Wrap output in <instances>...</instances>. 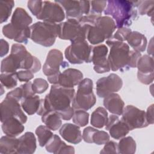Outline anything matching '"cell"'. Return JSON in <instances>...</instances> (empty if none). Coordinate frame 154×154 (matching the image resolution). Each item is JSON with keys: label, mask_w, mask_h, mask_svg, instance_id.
<instances>
[{"label": "cell", "mask_w": 154, "mask_h": 154, "mask_svg": "<svg viewBox=\"0 0 154 154\" xmlns=\"http://www.w3.org/2000/svg\"><path fill=\"white\" fill-rule=\"evenodd\" d=\"M75 94L73 88H68L58 84H52L49 93L45 99H40V106L36 113L42 116L48 111H54L60 115L61 119L69 120L75 111L70 105Z\"/></svg>", "instance_id": "1"}, {"label": "cell", "mask_w": 154, "mask_h": 154, "mask_svg": "<svg viewBox=\"0 0 154 154\" xmlns=\"http://www.w3.org/2000/svg\"><path fill=\"white\" fill-rule=\"evenodd\" d=\"M19 69L29 70L36 73L41 69V63L32 55L20 43L12 45L10 54L3 59L1 64V73H14Z\"/></svg>", "instance_id": "2"}, {"label": "cell", "mask_w": 154, "mask_h": 154, "mask_svg": "<svg viewBox=\"0 0 154 154\" xmlns=\"http://www.w3.org/2000/svg\"><path fill=\"white\" fill-rule=\"evenodd\" d=\"M140 1L110 0L107 1L106 8L104 10L106 16H111L116 21V27L129 26L132 22L138 18L137 7Z\"/></svg>", "instance_id": "3"}, {"label": "cell", "mask_w": 154, "mask_h": 154, "mask_svg": "<svg viewBox=\"0 0 154 154\" xmlns=\"http://www.w3.org/2000/svg\"><path fill=\"white\" fill-rule=\"evenodd\" d=\"M82 26L87 27L86 38L91 45H98L110 38L117 28L113 19L108 16H99L92 25Z\"/></svg>", "instance_id": "4"}, {"label": "cell", "mask_w": 154, "mask_h": 154, "mask_svg": "<svg viewBox=\"0 0 154 154\" xmlns=\"http://www.w3.org/2000/svg\"><path fill=\"white\" fill-rule=\"evenodd\" d=\"M106 45L110 48L108 61L110 69L112 71L128 70L130 60L131 50L127 43L113 40L111 38L106 41Z\"/></svg>", "instance_id": "5"}, {"label": "cell", "mask_w": 154, "mask_h": 154, "mask_svg": "<svg viewBox=\"0 0 154 154\" xmlns=\"http://www.w3.org/2000/svg\"><path fill=\"white\" fill-rule=\"evenodd\" d=\"M31 39L45 47L52 46L58 35V24L37 22L30 26Z\"/></svg>", "instance_id": "6"}, {"label": "cell", "mask_w": 154, "mask_h": 154, "mask_svg": "<svg viewBox=\"0 0 154 154\" xmlns=\"http://www.w3.org/2000/svg\"><path fill=\"white\" fill-rule=\"evenodd\" d=\"M92 46L86 39L78 38L66 48L64 55L67 61L73 64H80L91 62Z\"/></svg>", "instance_id": "7"}, {"label": "cell", "mask_w": 154, "mask_h": 154, "mask_svg": "<svg viewBox=\"0 0 154 154\" xmlns=\"http://www.w3.org/2000/svg\"><path fill=\"white\" fill-rule=\"evenodd\" d=\"M93 82L90 78H84L80 82L72 102L74 109L87 111L95 105L96 98L93 92Z\"/></svg>", "instance_id": "8"}, {"label": "cell", "mask_w": 154, "mask_h": 154, "mask_svg": "<svg viewBox=\"0 0 154 154\" xmlns=\"http://www.w3.org/2000/svg\"><path fill=\"white\" fill-rule=\"evenodd\" d=\"M58 37L73 42L78 38L86 39L87 28L82 26L78 19H67V21L58 24Z\"/></svg>", "instance_id": "9"}, {"label": "cell", "mask_w": 154, "mask_h": 154, "mask_svg": "<svg viewBox=\"0 0 154 154\" xmlns=\"http://www.w3.org/2000/svg\"><path fill=\"white\" fill-rule=\"evenodd\" d=\"M65 13L63 7L56 2L43 1L41 10L37 19L43 20V22L57 23L64 20Z\"/></svg>", "instance_id": "10"}, {"label": "cell", "mask_w": 154, "mask_h": 154, "mask_svg": "<svg viewBox=\"0 0 154 154\" xmlns=\"http://www.w3.org/2000/svg\"><path fill=\"white\" fill-rule=\"evenodd\" d=\"M122 115V120L126 123L130 131L146 128L149 125L146 112L133 105H127L124 107Z\"/></svg>", "instance_id": "11"}, {"label": "cell", "mask_w": 154, "mask_h": 154, "mask_svg": "<svg viewBox=\"0 0 154 154\" xmlns=\"http://www.w3.org/2000/svg\"><path fill=\"white\" fill-rule=\"evenodd\" d=\"M123 81L115 73L99 79L96 84L97 95L99 97H105L108 95L119 91L122 87Z\"/></svg>", "instance_id": "12"}, {"label": "cell", "mask_w": 154, "mask_h": 154, "mask_svg": "<svg viewBox=\"0 0 154 154\" xmlns=\"http://www.w3.org/2000/svg\"><path fill=\"white\" fill-rule=\"evenodd\" d=\"M21 107L19 101L13 98L6 96L0 105L1 123L11 117L18 119L23 124L26 123L27 117L23 112Z\"/></svg>", "instance_id": "13"}, {"label": "cell", "mask_w": 154, "mask_h": 154, "mask_svg": "<svg viewBox=\"0 0 154 154\" xmlns=\"http://www.w3.org/2000/svg\"><path fill=\"white\" fill-rule=\"evenodd\" d=\"M65 10L67 19H79L84 14L87 15L90 10V1H55Z\"/></svg>", "instance_id": "14"}, {"label": "cell", "mask_w": 154, "mask_h": 154, "mask_svg": "<svg viewBox=\"0 0 154 154\" xmlns=\"http://www.w3.org/2000/svg\"><path fill=\"white\" fill-rule=\"evenodd\" d=\"M60 66L64 68L69 66L68 63L63 61V55L58 49H53L49 51L45 64L43 67V73L48 76L55 75L61 73Z\"/></svg>", "instance_id": "15"}, {"label": "cell", "mask_w": 154, "mask_h": 154, "mask_svg": "<svg viewBox=\"0 0 154 154\" xmlns=\"http://www.w3.org/2000/svg\"><path fill=\"white\" fill-rule=\"evenodd\" d=\"M137 67V78L142 83L149 85L153 81V58L149 55H144L139 58Z\"/></svg>", "instance_id": "16"}, {"label": "cell", "mask_w": 154, "mask_h": 154, "mask_svg": "<svg viewBox=\"0 0 154 154\" xmlns=\"http://www.w3.org/2000/svg\"><path fill=\"white\" fill-rule=\"evenodd\" d=\"M108 49L105 45L94 46L92 49L91 62L94 70L97 73H103L110 71V67L106 55Z\"/></svg>", "instance_id": "17"}, {"label": "cell", "mask_w": 154, "mask_h": 154, "mask_svg": "<svg viewBox=\"0 0 154 154\" xmlns=\"http://www.w3.org/2000/svg\"><path fill=\"white\" fill-rule=\"evenodd\" d=\"M105 129L108 130L111 137L116 140L125 137L130 131L126 123L115 114H112L108 117Z\"/></svg>", "instance_id": "18"}, {"label": "cell", "mask_w": 154, "mask_h": 154, "mask_svg": "<svg viewBox=\"0 0 154 154\" xmlns=\"http://www.w3.org/2000/svg\"><path fill=\"white\" fill-rule=\"evenodd\" d=\"M83 79L82 72L76 69L69 68L60 73L58 79L57 84L68 88H72L78 85Z\"/></svg>", "instance_id": "19"}, {"label": "cell", "mask_w": 154, "mask_h": 154, "mask_svg": "<svg viewBox=\"0 0 154 154\" xmlns=\"http://www.w3.org/2000/svg\"><path fill=\"white\" fill-rule=\"evenodd\" d=\"M59 133L64 140L71 144H78L82 139L79 126L72 123L64 124L61 127Z\"/></svg>", "instance_id": "20"}, {"label": "cell", "mask_w": 154, "mask_h": 154, "mask_svg": "<svg viewBox=\"0 0 154 154\" xmlns=\"http://www.w3.org/2000/svg\"><path fill=\"white\" fill-rule=\"evenodd\" d=\"M17 153L31 154L36 149V138L31 132H26L19 138Z\"/></svg>", "instance_id": "21"}, {"label": "cell", "mask_w": 154, "mask_h": 154, "mask_svg": "<svg viewBox=\"0 0 154 154\" xmlns=\"http://www.w3.org/2000/svg\"><path fill=\"white\" fill-rule=\"evenodd\" d=\"M46 150L53 153H74L75 149L73 146H67L60 137L54 134L52 137L45 146Z\"/></svg>", "instance_id": "22"}, {"label": "cell", "mask_w": 154, "mask_h": 154, "mask_svg": "<svg viewBox=\"0 0 154 154\" xmlns=\"http://www.w3.org/2000/svg\"><path fill=\"white\" fill-rule=\"evenodd\" d=\"M103 105L112 114L120 116L123 112L125 103L119 94L113 93L104 97Z\"/></svg>", "instance_id": "23"}, {"label": "cell", "mask_w": 154, "mask_h": 154, "mask_svg": "<svg viewBox=\"0 0 154 154\" xmlns=\"http://www.w3.org/2000/svg\"><path fill=\"white\" fill-rule=\"evenodd\" d=\"M1 127L5 135L11 137L17 136L25 129L23 123L18 119L14 117H9L2 122Z\"/></svg>", "instance_id": "24"}, {"label": "cell", "mask_w": 154, "mask_h": 154, "mask_svg": "<svg viewBox=\"0 0 154 154\" xmlns=\"http://www.w3.org/2000/svg\"><path fill=\"white\" fill-rule=\"evenodd\" d=\"M126 41L130 46L133 48L134 51L136 52H141L146 50L147 42V38L144 34L138 31H131Z\"/></svg>", "instance_id": "25"}, {"label": "cell", "mask_w": 154, "mask_h": 154, "mask_svg": "<svg viewBox=\"0 0 154 154\" xmlns=\"http://www.w3.org/2000/svg\"><path fill=\"white\" fill-rule=\"evenodd\" d=\"M19 140L16 137L5 135L0 140V153H17Z\"/></svg>", "instance_id": "26"}, {"label": "cell", "mask_w": 154, "mask_h": 154, "mask_svg": "<svg viewBox=\"0 0 154 154\" xmlns=\"http://www.w3.org/2000/svg\"><path fill=\"white\" fill-rule=\"evenodd\" d=\"M42 121L52 131L58 130L61 126L62 121L60 115L55 111H48L42 116Z\"/></svg>", "instance_id": "27"}, {"label": "cell", "mask_w": 154, "mask_h": 154, "mask_svg": "<svg viewBox=\"0 0 154 154\" xmlns=\"http://www.w3.org/2000/svg\"><path fill=\"white\" fill-rule=\"evenodd\" d=\"M108 119L106 110L101 106L97 108L91 114V125L96 128H102L107 123Z\"/></svg>", "instance_id": "28"}, {"label": "cell", "mask_w": 154, "mask_h": 154, "mask_svg": "<svg viewBox=\"0 0 154 154\" xmlns=\"http://www.w3.org/2000/svg\"><path fill=\"white\" fill-rule=\"evenodd\" d=\"M40 104L38 96L34 95L23 99L21 100V106L28 115H32L37 112Z\"/></svg>", "instance_id": "29"}, {"label": "cell", "mask_w": 154, "mask_h": 154, "mask_svg": "<svg viewBox=\"0 0 154 154\" xmlns=\"http://www.w3.org/2000/svg\"><path fill=\"white\" fill-rule=\"evenodd\" d=\"M136 151V143L132 137L122 138L117 144V153L121 154H133Z\"/></svg>", "instance_id": "30"}, {"label": "cell", "mask_w": 154, "mask_h": 154, "mask_svg": "<svg viewBox=\"0 0 154 154\" xmlns=\"http://www.w3.org/2000/svg\"><path fill=\"white\" fill-rule=\"evenodd\" d=\"M35 132L38 137L39 145L41 147L46 146L48 142L54 135L51 129L46 125H40L38 126L36 128Z\"/></svg>", "instance_id": "31"}, {"label": "cell", "mask_w": 154, "mask_h": 154, "mask_svg": "<svg viewBox=\"0 0 154 154\" xmlns=\"http://www.w3.org/2000/svg\"><path fill=\"white\" fill-rule=\"evenodd\" d=\"M14 5V2L13 1L0 2V20L1 23L5 22L8 20Z\"/></svg>", "instance_id": "32"}, {"label": "cell", "mask_w": 154, "mask_h": 154, "mask_svg": "<svg viewBox=\"0 0 154 154\" xmlns=\"http://www.w3.org/2000/svg\"><path fill=\"white\" fill-rule=\"evenodd\" d=\"M16 72L1 73L0 75L1 85L7 89H11L15 87L17 84Z\"/></svg>", "instance_id": "33"}, {"label": "cell", "mask_w": 154, "mask_h": 154, "mask_svg": "<svg viewBox=\"0 0 154 154\" xmlns=\"http://www.w3.org/2000/svg\"><path fill=\"white\" fill-rule=\"evenodd\" d=\"M89 114L82 109H75L72 117L73 122L79 127H84L88 123Z\"/></svg>", "instance_id": "34"}, {"label": "cell", "mask_w": 154, "mask_h": 154, "mask_svg": "<svg viewBox=\"0 0 154 154\" xmlns=\"http://www.w3.org/2000/svg\"><path fill=\"white\" fill-rule=\"evenodd\" d=\"M154 1H140L137 9L140 15L147 14L149 16H153Z\"/></svg>", "instance_id": "35"}, {"label": "cell", "mask_w": 154, "mask_h": 154, "mask_svg": "<svg viewBox=\"0 0 154 154\" xmlns=\"http://www.w3.org/2000/svg\"><path fill=\"white\" fill-rule=\"evenodd\" d=\"M109 140V135L107 132L103 131L96 130L92 136V143L97 145L105 144Z\"/></svg>", "instance_id": "36"}, {"label": "cell", "mask_w": 154, "mask_h": 154, "mask_svg": "<svg viewBox=\"0 0 154 154\" xmlns=\"http://www.w3.org/2000/svg\"><path fill=\"white\" fill-rule=\"evenodd\" d=\"M49 87L48 82L44 79L36 78L32 83V88L35 93L42 94L44 93Z\"/></svg>", "instance_id": "37"}, {"label": "cell", "mask_w": 154, "mask_h": 154, "mask_svg": "<svg viewBox=\"0 0 154 154\" xmlns=\"http://www.w3.org/2000/svg\"><path fill=\"white\" fill-rule=\"evenodd\" d=\"M107 5L106 1H90V5L91 6V14L100 15Z\"/></svg>", "instance_id": "38"}, {"label": "cell", "mask_w": 154, "mask_h": 154, "mask_svg": "<svg viewBox=\"0 0 154 154\" xmlns=\"http://www.w3.org/2000/svg\"><path fill=\"white\" fill-rule=\"evenodd\" d=\"M131 31H132L131 29L126 27L119 28L118 30L114 34V35L110 38L113 40L123 42L124 41L126 40L129 34L131 33Z\"/></svg>", "instance_id": "39"}, {"label": "cell", "mask_w": 154, "mask_h": 154, "mask_svg": "<svg viewBox=\"0 0 154 154\" xmlns=\"http://www.w3.org/2000/svg\"><path fill=\"white\" fill-rule=\"evenodd\" d=\"M42 1H28L27 2V6L31 13L34 15L35 17L37 16L38 13H40L42 6Z\"/></svg>", "instance_id": "40"}, {"label": "cell", "mask_w": 154, "mask_h": 154, "mask_svg": "<svg viewBox=\"0 0 154 154\" xmlns=\"http://www.w3.org/2000/svg\"><path fill=\"white\" fill-rule=\"evenodd\" d=\"M17 79L20 82H29L34 78V73L29 70H20L16 72Z\"/></svg>", "instance_id": "41"}, {"label": "cell", "mask_w": 154, "mask_h": 154, "mask_svg": "<svg viewBox=\"0 0 154 154\" xmlns=\"http://www.w3.org/2000/svg\"><path fill=\"white\" fill-rule=\"evenodd\" d=\"M100 153H117V143L113 141H108L105 144V146Z\"/></svg>", "instance_id": "42"}, {"label": "cell", "mask_w": 154, "mask_h": 154, "mask_svg": "<svg viewBox=\"0 0 154 154\" xmlns=\"http://www.w3.org/2000/svg\"><path fill=\"white\" fill-rule=\"evenodd\" d=\"M20 87L22 90L23 99L26 98L29 96L35 95V93L34 92L32 88V82H31L29 81L21 85Z\"/></svg>", "instance_id": "43"}, {"label": "cell", "mask_w": 154, "mask_h": 154, "mask_svg": "<svg viewBox=\"0 0 154 154\" xmlns=\"http://www.w3.org/2000/svg\"><path fill=\"white\" fill-rule=\"evenodd\" d=\"M96 130V129L91 126H88L85 128L83 130L82 135V139L84 140V141L88 143H92V136Z\"/></svg>", "instance_id": "44"}, {"label": "cell", "mask_w": 154, "mask_h": 154, "mask_svg": "<svg viewBox=\"0 0 154 154\" xmlns=\"http://www.w3.org/2000/svg\"><path fill=\"white\" fill-rule=\"evenodd\" d=\"M6 96L13 98L19 102L20 100H22V99H23V93L20 87L16 88L13 90L8 92Z\"/></svg>", "instance_id": "45"}, {"label": "cell", "mask_w": 154, "mask_h": 154, "mask_svg": "<svg viewBox=\"0 0 154 154\" xmlns=\"http://www.w3.org/2000/svg\"><path fill=\"white\" fill-rule=\"evenodd\" d=\"M146 119L147 123L150 125L153 124L154 119H153V104L150 105L147 109V112H146Z\"/></svg>", "instance_id": "46"}, {"label": "cell", "mask_w": 154, "mask_h": 154, "mask_svg": "<svg viewBox=\"0 0 154 154\" xmlns=\"http://www.w3.org/2000/svg\"><path fill=\"white\" fill-rule=\"evenodd\" d=\"M0 46H1L0 55H1V57H4V56H5V55L7 54V53L8 52V50H9V45H8V43L7 41L1 38V39Z\"/></svg>", "instance_id": "47"}]
</instances>
